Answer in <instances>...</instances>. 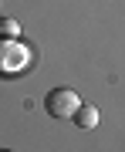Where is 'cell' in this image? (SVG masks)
Returning <instances> with one entry per match:
<instances>
[{
    "label": "cell",
    "mask_w": 125,
    "mask_h": 152,
    "mask_svg": "<svg viewBox=\"0 0 125 152\" xmlns=\"http://www.w3.org/2000/svg\"><path fill=\"white\" fill-rule=\"evenodd\" d=\"M31 64V48L20 44L17 37H4L0 41V75H20Z\"/></svg>",
    "instance_id": "obj_1"
},
{
    "label": "cell",
    "mask_w": 125,
    "mask_h": 152,
    "mask_svg": "<svg viewBox=\"0 0 125 152\" xmlns=\"http://www.w3.org/2000/svg\"><path fill=\"white\" fill-rule=\"evenodd\" d=\"M44 108H48V115H54V118H75V112L81 108V98H78V91H71V88H54V91H48V98H44Z\"/></svg>",
    "instance_id": "obj_2"
},
{
    "label": "cell",
    "mask_w": 125,
    "mask_h": 152,
    "mask_svg": "<svg viewBox=\"0 0 125 152\" xmlns=\"http://www.w3.org/2000/svg\"><path fill=\"white\" fill-rule=\"evenodd\" d=\"M71 122H75L78 129H95V125H98V108H95V105H81Z\"/></svg>",
    "instance_id": "obj_3"
},
{
    "label": "cell",
    "mask_w": 125,
    "mask_h": 152,
    "mask_svg": "<svg viewBox=\"0 0 125 152\" xmlns=\"http://www.w3.org/2000/svg\"><path fill=\"white\" fill-rule=\"evenodd\" d=\"M0 34H7V37H17V34H20V24H17V20H0Z\"/></svg>",
    "instance_id": "obj_4"
}]
</instances>
